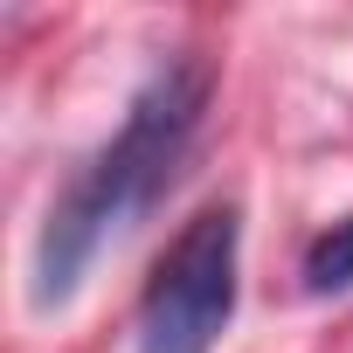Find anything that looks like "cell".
<instances>
[{
	"mask_svg": "<svg viewBox=\"0 0 353 353\" xmlns=\"http://www.w3.org/2000/svg\"><path fill=\"white\" fill-rule=\"evenodd\" d=\"M208 111V63L173 56L166 70L145 77V90L132 97L118 139L63 188V201L49 208V229L35 243V305H63L83 270L97 263L104 243H118L181 173L194 132Z\"/></svg>",
	"mask_w": 353,
	"mask_h": 353,
	"instance_id": "obj_1",
	"label": "cell"
},
{
	"mask_svg": "<svg viewBox=\"0 0 353 353\" xmlns=\"http://www.w3.org/2000/svg\"><path fill=\"white\" fill-rule=\"evenodd\" d=\"M236 208L208 201L145 277L139 298V353H215L236 312Z\"/></svg>",
	"mask_w": 353,
	"mask_h": 353,
	"instance_id": "obj_2",
	"label": "cell"
},
{
	"mask_svg": "<svg viewBox=\"0 0 353 353\" xmlns=\"http://www.w3.org/2000/svg\"><path fill=\"white\" fill-rule=\"evenodd\" d=\"M353 284V215L346 222H332L312 250H305V291H346Z\"/></svg>",
	"mask_w": 353,
	"mask_h": 353,
	"instance_id": "obj_3",
	"label": "cell"
}]
</instances>
